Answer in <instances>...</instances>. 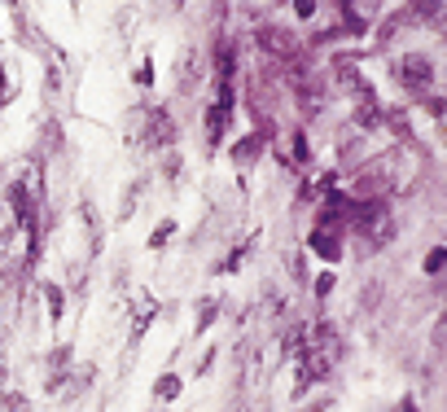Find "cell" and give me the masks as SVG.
<instances>
[{
  "label": "cell",
  "mask_w": 447,
  "mask_h": 412,
  "mask_svg": "<svg viewBox=\"0 0 447 412\" xmlns=\"http://www.w3.org/2000/svg\"><path fill=\"white\" fill-rule=\"evenodd\" d=\"M215 80H220V84L232 80V48H228V44L215 48Z\"/></svg>",
  "instance_id": "cell-9"
},
{
  "label": "cell",
  "mask_w": 447,
  "mask_h": 412,
  "mask_svg": "<svg viewBox=\"0 0 447 412\" xmlns=\"http://www.w3.org/2000/svg\"><path fill=\"white\" fill-rule=\"evenodd\" d=\"M394 75H399V84H404L408 92H430V84H434V62H430L426 53H408L399 66H394Z\"/></svg>",
  "instance_id": "cell-3"
},
{
  "label": "cell",
  "mask_w": 447,
  "mask_h": 412,
  "mask_svg": "<svg viewBox=\"0 0 447 412\" xmlns=\"http://www.w3.org/2000/svg\"><path fill=\"white\" fill-rule=\"evenodd\" d=\"M377 298H382V286H368V290H364V312H373Z\"/></svg>",
  "instance_id": "cell-15"
},
{
  "label": "cell",
  "mask_w": 447,
  "mask_h": 412,
  "mask_svg": "<svg viewBox=\"0 0 447 412\" xmlns=\"http://www.w3.org/2000/svg\"><path fill=\"white\" fill-rule=\"evenodd\" d=\"M311 246H316V250H321V254H329V259H333V254H338V242H333V233H325V228H316V237H311Z\"/></svg>",
  "instance_id": "cell-10"
},
{
  "label": "cell",
  "mask_w": 447,
  "mask_h": 412,
  "mask_svg": "<svg viewBox=\"0 0 447 412\" xmlns=\"http://www.w3.org/2000/svg\"><path fill=\"white\" fill-rule=\"evenodd\" d=\"M198 75H202V58L193 53V48H184L180 62H176V80H180L184 88H193V84H198Z\"/></svg>",
  "instance_id": "cell-8"
},
{
  "label": "cell",
  "mask_w": 447,
  "mask_h": 412,
  "mask_svg": "<svg viewBox=\"0 0 447 412\" xmlns=\"http://www.w3.org/2000/svg\"><path fill=\"white\" fill-rule=\"evenodd\" d=\"M438 9H443V0H408L399 13L386 18V31H382V36L390 40V36H399L404 27H426L430 18H438Z\"/></svg>",
  "instance_id": "cell-2"
},
{
  "label": "cell",
  "mask_w": 447,
  "mask_h": 412,
  "mask_svg": "<svg viewBox=\"0 0 447 412\" xmlns=\"http://www.w3.org/2000/svg\"><path fill=\"white\" fill-rule=\"evenodd\" d=\"M145 141H149V149H171V145H176V119H171L167 110H149Z\"/></svg>",
  "instance_id": "cell-4"
},
{
  "label": "cell",
  "mask_w": 447,
  "mask_h": 412,
  "mask_svg": "<svg viewBox=\"0 0 447 412\" xmlns=\"http://www.w3.org/2000/svg\"><path fill=\"white\" fill-rule=\"evenodd\" d=\"M259 44L268 48V53H276V58H294V36H285V31H276V27H263L259 31Z\"/></svg>",
  "instance_id": "cell-7"
},
{
  "label": "cell",
  "mask_w": 447,
  "mask_h": 412,
  "mask_svg": "<svg viewBox=\"0 0 447 412\" xmlns=\"http://www.w3.org/2000/svg\"><path fill=\"white\" fill-rule=\"evenodd\" d=\"M426 272H443V250H430L426 254Z\"/></svg>",
  "instance_id": "cell-16"
},
{
  "label": "cell",
  "mask_w": 447,
  "mask_h": 412,
  "mask_svg": "<svg viewBox=\"0 0 447 412\" xmlns=\"http://www.w3.org/2000/svg\"><path fill=\"white\" fill-rule=\"evenodd\" d=\"M154 316H158V303L149 294H136V303H131V347L145 338V329L154 325Z\"/></svg>",
  "instance_id": "cell-6"
},
{
  "label": "cell",
  "mask_w": 447,
  "mask_h": 412,
  "mask_svg": "<svg viewBox=\"0 0 447 412\" xmlns=\"http://www.w3.org/2000/svg\"><path fill=\"white\" fill-rule=\"evenodd\" d=\"M171 233H176V224H171V219H163V224H158V233H154V242H149V246H154V250H163Z\"/></svg>",
  "instance_id": "cell-13"
},
{
  "label": "cell",
  "mask_w": 447,
  "mask_h": 412,
  "mask_svg": "<svg viewBox=\"0 0 447 412\" xmlns=\"http://www.w3.org/2000/svg\"><path fill=\"white\" fill-rule=\"evenodd\" d=\"M198 312H202V316H198V329H206L210 320H215V298H206V303L198 307Z\"/></svg>",
  "instance_id": "cell-14"
},
{
  "label": "cell",
  "mask_w": 447,
  "mask_h": 412,
  "mask_svg": "<svg viewBox=\"0 0 447 412\" xmlns=\"http://www.w3.org/2000/svg\"><path fill=\"white\" fill-rule=\"evenodd\" d=\"M351 224L360 228V237L368 242V246H386L390 237H394V215L386 211L382 202H364V206H351Z\"/></svg>",
  "instance_id": "cell-1"
},
{
  "label": "cell",
  "mask_w": 447,
  "mask_h": 412,
  "mask_svg": "<svg viewBox=\"0 0 447 412\" xmlns=\"http://www.w3.org/2000/svg\"><path fill=\"white\" fill-rule=\"evenodd\" d=\"M311 9H316V0H298V13L303 18H311Z\"/></svg>",
  "instance_id": "cell-18"
},
{
  "label": "cell",
  "mask_w": 447,
  "mask_h": 412,
  "mask_svg": "<svg viewBox=\"0 0 447 412\" xmlns=\"http://www.w3.org/2000/svg\"><path fill=\"white\" fill-rule=\"evenodd\" d=\"M176 391H180V377L176 373H167L163 381H158V399H176Z\"/></svg>",
  "instance_id": "cell-12"
},
{
  "label": "cell",
  "mask_w": 447,
  "mask_h": 412,
  "mask_svg": "<svg viewBox=\"0 0 447 412\" xmlns=\"http://www.w3.org/2000/svg\"><path fill=\"white\" fill-rule=\"evenodd\" d=\"M329 290H333V272H325V276H321V281H316V294H321V298H325V294H329Z\"/></svg>",
  "instance_id": "cell-17"
},
{
  "label": "cell",
  "mask_w": 447,
  "mask_h": 412,
  "mask_svg": "<svg viewBox=\"0 0 447 412\" xmlns=\"http://www.w3.org/2000/svg\"><path fill=\"white\" fill-rule=\"evenodd\" d=\"M355 123L368 127V132H373V127H382V106H377V97L368 92V84L355 88Z\"/></svg>",
  "instance_id": "cell-5"
},
{
  "label": "cell",
  "mask_w": 447,
  "mask_h": 412,
  "mask_svg": "<svg viewBox=\"0 0 447 412\" xmlns=\"http://www.w3.org/2000/svg\"><path fill=\"white\" fill-rule=\"evenodd\" d=\"M141 189H145V180H136V185L127 189V202H123V211H119V219H127L131 211H136V197H141Z\"/></svg>",
  "instance_id": "cell-11"
}]
</instances>
